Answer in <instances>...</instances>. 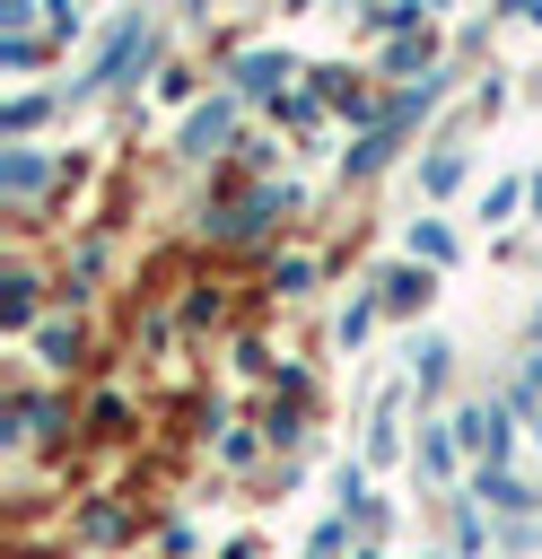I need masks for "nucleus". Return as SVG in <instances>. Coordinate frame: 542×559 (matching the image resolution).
I'll return each mask as SVG.
<instances>
[{
  "label": "nucleus",
  "mask_w": 542,
  "mask_h": 559,
  "mask_svg": "<svg viewBox=\"0 0 542 559\" xmlns=\"http://www.w3.org/2000/svg\"><path fill=\"white\" fill-rule=\"evenodd\" d=\"M0 175H9V192H35V183H44V166H35V157H26V148H17V157H9V166H0Z\"/></svg>",
  "instance_id": "obj_5"
},
{
  "label": "nucleus",
  "mask_w": 542,
  "mask_h": 559,
  "mask_svg": "<svg viewBox=\"0 0 542 559\" xmlns=\"http://www.w3.org/2000/svg\"><path fill=\"white\" fill-rule=\"evenodd\" d=\"M533 201H542V175H533Z\"/></svg>",
  "instance_id": "obj_6"
},
{
  "label": "nucleus",
  "mask_w": 542,
  "mask_h": 559,
  "mask_svg": "<svg viewBox=\"0 0 542 559\" xmlns=\"http://www.w3.org/2000/svg\"><path fill=\"white\" fill-rule=\"evenodd\" d=\"M280 79H288V61H271V52H254V61H245V96H271Z\"/></svg>",
  "instance_id": "obj_2"
},
{
  "label": "nucleus",
  "mask_w": 542,
  "mask_h": 559,
  "mask_svg": "<svg viewBox=\"0 0 542 559\" xmlns=\"http://www.w3.org/2000/svg\"><path fill=\"white\" fill-rule=\"evenodd\" d=\"M463 445L498 454V445H507V411H463Z\"/></svg>",
  "instance_id": "obj_1"
},
{
  "label": "nucleus",
  "mask_w": 542,
  "mask_h": 559,
  "mask_svg": "<svg viewBox=\"0 0 542 559\" xmlns=\"http://www.w3.org/2000/svg\"><path fill=\"white\" fill-rule=\"evenodd\" d=\"M481 498H490V507H525L533 489H525V480H507V472H481Z\"/></svg>",
  "instance_id": "obj_3"
},
{
  "label": "nucleus",
  "mask_w": 542,
  "mask_h": 559,
  "mask_svg": "<svg viewBox=\"0 0 542 559\" xmlns=\"http://www.w3.org/2000/svg\"><path fill=\"white\" fill-rule=\"evenodd\" d=\"M227 131V105H210V114H192V131H184V148H210Z\"/></svg>",
  "instance_id": "obj_4"
}]
</instances>
